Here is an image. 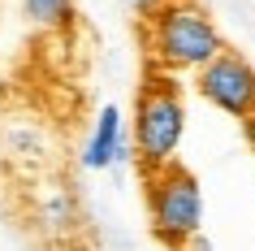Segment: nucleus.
<instances>
[{
  "mask_svg": "<svg viewBox=\"0 0 255 251\" xmlns=\"http://www.w3.org/2000/svg\"><path fill=\"white\" fill-rule=\"evenodd\" d=\"M147 221L164 247H186L203 230V191L186 165H164L147 173Z\"/></svg>",
  "mask_w": 255,
  "mask_h": 251,
  "instance_id": "obj_3",
  "label": "nucleus"
},
{
  "mask_svg": "<svg viewBox=\"0 0 255 251\" xmlns=\"http://www.w3.org/2000/svg\"><path fill=\"white\" fill-rule=\"evenodd\" d=\"M35 225H39L48 238L74 234V225H78V204H74V195H69V191H61V186H56L52 195H43L39 208H35Z\"/></svg>",
  "mask_w": 255,
  "mask_h": 251,
  "instance_id": "obj_6",
  "label": "nucleus"
},
{
  "mask_svg": "<svg viewBox=\"0 0 255 251\" xmlns=\"http://www.w3.org/2000/svg\"><path fill=\"white\" fill-rule=\"evenodd\" d=\"M134 156L130 152V139H126V113H121L117 104H104L100 113H95V126L91 134H87V143H82V169H117V165H126V160Z\"/></svg>",
  "mask_w": 255,
  "mask_h": 251,
  "instance_id": "obj_5",
  "label": "nucleus"
},
{
  "mask_svg": "<svg viewBox=\"0 0 255 251\" xmlns=\"http://www.w3.org/2000/svg\"><path fill=\"white\" fill-rule=\"evenodd\" d=\"M126 4H130L138 17H151L156 9H160V4H169V0H126Z\"/></svg>",
  "mask_w": 255,
  "mask_h": 251,
  "instance_id": "obj_8",
  "label": "nucleus"
},
{
  "mask_svg": "<svg viewBox=\"0 0 255 251\" xmlns=\"http://www.w3.org/2000/svg\"><path fill=\"white\" fill-rule=\"evenodd\" d=\"M143 39L160 74H199L212 56L229 48L212 13L195 0H169L151 17H143Z\"/></svg>",
  "mask_w": 255,
  "mask_h": 251,
  "instance_id": "obj_1",
  "label": "nucleus"
},
{
  "mask_svg": "<svg viewBox=\"0 0 255 251\" xmlns=\"http://www.w3.org/2000/svg\"><path fill=\"white\" fill-rule=\"evenodd\" d=\"M130 152L147 173L164 169L177 160V147L186 139V100L169 74H147L134 100V121H130Z\"/></svg>",
  "mask_w": 255,
  "mask_h": 251,
  "instance_id": "obj_2",
  "label": "nucleus"
},
{
  "mask_svg": "<svg viewBox=\"0 0 255 251\" xmlns=\"http://www.w3.org/2000/svg\"><path fill=\"white\" fill-rule=\"evenodd\" d=\"M22 13L39 30H65L74 22V0H22Z\"/></svg>",
  "mask_w": 255,
  "mask_h": 251,
  "instance_id": "obj_7",
  "label": "nucleus"
},
{
  "mask_svg": "<svg viewBox=\"0 0 255 251\" xmlns=\"http://www.w3.org/2000/svg\"><path fill=\"white\" fill-rule=\"evenodd\" d=\"M195 91L212 108H221L234 121H255V65L242 52L225 48L195 74Z\"/></svg>",
  "mask_w": 255,
  "mask_h": 251,
  "instance_id": "obj_4",
  "label": "nucleus"
}]
</instances>
